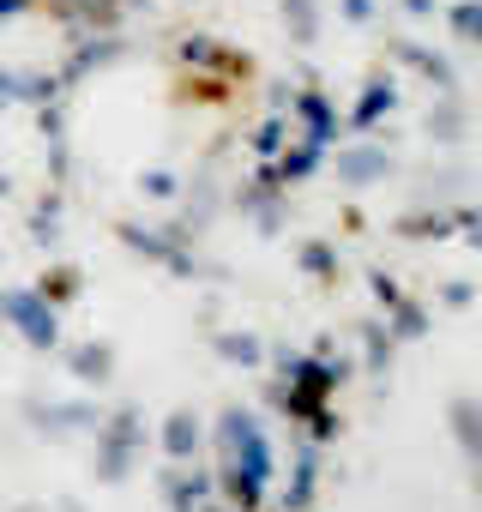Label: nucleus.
<instances>
[{"mask_svg":"<svg viewBox=\"0 0 482 512\" xmlns=\"http://www.w3.org/2000/svg\"><path fill=\"white\" fill-rule=\"evenodd\" d=\"M476 488H482V470H476Z\"/></svg>","mask_w":482,"mask_h":512,"instance_id":"obj_1","label":"nucleus"}]
</instances>
